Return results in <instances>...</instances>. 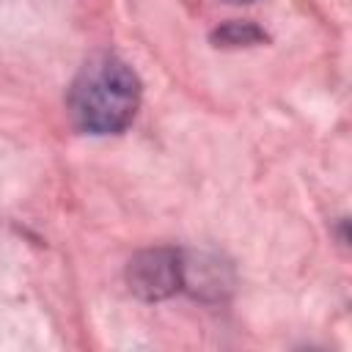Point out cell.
<instances>
[{"instance_id": "1", "label": "cell", "mask_w": 352, "mask_h": 352, "mask_svg": "<svg viewBox=\"0 0 352 352\" xmlns=\"http://www.w3.org/2000/svg\"><path fill=\"white\" fill-rule=\"evenodd\" d=\"M140 104V80L116 55L99 52L82 63L69 88V116L85 135L124 132Z\"/></svg>"}, {"instance_id": "2", "label": "cell", "mask_w": 352, "mask_h": 352, "mask_svg": "<svg viewBox=\"0 0 352 352\" xmlns=\"http://www.w3.org/2000/svg\"><path fill=\"white\" fill-rule=\"evenodd\" d=\"M126 283L146 302L165 300L184 289V256L173 248L140 250L126 264Z\"/></svg>"}, {"instance_id": "4", "label": "cell", "mask_w": 352, "mask_h": 352, "mask_svg": "<svg viewBox=\"0 0 352 352\" xmlns=\"http://www.w3.org/2000/svg\"><path fill=\"white\" fill-rule=\"evenodd\" d=\"M226 3H234V6H239V3H253V0H226Z\"/></svg>"}, {"instance_id": "3", "label": "cell", "mask_w": 352, "mask_h": 352, "mask_svg": "<svg viewBox=\"0 0 352 352\" xmlns=\"http://www.w3.org/2000/svg\"><path fill=\"white\" fill-rule=\"evenodd\" d=\"M214 47H248V44H258L264 41V33L253 25V22H226L212 33Z\"/></svg>"}]
</instances>
